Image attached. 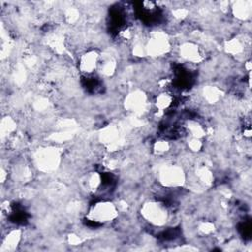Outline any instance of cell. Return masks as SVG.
Wrapping results in <instances>:
<instances>
[{
    "label": "cell",
    "instance_id": "obj_1",
    "mask_svg": "<svg viewBox=\"0 0 252 252\" xmlns=\"http://www.w3.org/2000/svg\"><path fill=\"white\" fill-rule=\"evenodd\" d=\"M119 209L117 204L108 200L100 199L92 204L87 210L86 219L94 225H104L118 220Z\"/></svg>",
    "mask_w": 252,
    "mask_h": 252
},
{
    "label": "cell",
    "instance_id": "obj_2",
    "mask_svg": "<svg viewBox=\"0 0 252 252\" xmlns=\"http://www.w3.org/2000/svg\"><path fill=\"white\" fill-rule=\"evenodd\" d=\"M140 214L145 221L154 227H161L170 220V209L160 199H152L144 202L140 208Z\"/></svg>",
    "mask_w": 252,
    "mask_h": 252
},
{
    "label": "cell",
    "instance_id": "obj_3",
    "mask_svg": "<svg viewBox=\"0 0 252 252\" xmlns=\"http://www.w3.org/2000/svg\"><path fill=\"white\" fill-rule=\"evenodd\" d=\"M176 52L185 64L191 65L201 64L207 57V48L193 39L182 41L176 48Z\"/></svg>",
    "mask_w": 252,
    "mask_h": 252
},
{
    "label": "cell",
    "instance_id": "obj_4",
    "mask_svg": "<svg viewBox=\"0 0 252 252\" xmlns=\"http://www.w3.org/2000/svg\"><path fill=\"white\" fill-rule=\"evenodd\" d=\"M61 160V153L56 147H42L33 154L34 164L40 171L49 172L56 169Z\"/></svg>",
    "mask_w": 252,
    "mask_h": 252
},
{
    "label": "cell",
    "instance_id": "obj_5",
    "mask_svg": "<svg viewBox=\"0 0 252 252\" xmlns=\"http://www.w3.org/2000/svg\"><path fill=\"white\" fill-rule=\"evenodd\" d=\"M101 53L97 48L89 47L78 54L77 59V70L84 76H91L97 74L98 66L100 63Z\"/></svg>",
    "mask_w": 252,
    "mask_h": 252
},
{
    "label": "cell",
    "instance_id": "obj_6",
    "mask_svg": "<svg viewBox=\"0 0 252 252\" xmlns=\"http://www.w3.org/2000/svg\"><path fill=\"white\" fill-rule=\"evenodd\" d=\"M231 15L238 21L246 22L252 14L251 1H236L230 5Z\"/></svg>",
    "mask_w": 252,
    "mask_h": 252
},
{
    "label": "cell",
    "instance_id": "obj_7",
    "mask_svg": "<svg viewBox=\"0 0 252 252\" xmlns=\"http://www.w3.org/2000/svg\"><path fill=\"white\" fill-rule=\"evenodd\" d=\"M17 132V121L10 115L3 116L1 120V138L4 141L9 142Z\"/></svg>",
    "mask_w": 252,
    "mask_h": 252
},
{
    "label": "cell",
    "instance_id": "obj_8",
    "mask_svg": "<svg viewBox=\"0 0 252 252\" xmlns=\"http://www.w3.org/2000/svg\"><path fill=\"white\" fill-rule=\"evenodd\" d=\"M22 238V230L20 228H15L7 231V234L3 236L1 250L8 251L16 249L17 245L20 244Z\"/></svg>",
    "mask_w": 252,
    "mask_h": 252
}]
</instances>
